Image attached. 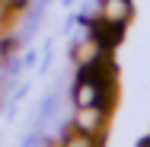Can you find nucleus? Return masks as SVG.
Masks as SVG:
<instances>
[{"instance_id": "nucleus-2", "label": "nucleus", "mask_w": 150, "mask_h": 147, "mask_svg": "<svg viewBox=\"0 0 150 147\" xmlns=\"http://www.w3.org/2000/svg\"><path fill=\"white\" fill-rule=\"evenodd\" d=\"M90 35L102 45V51H112L121 38H125V26H112V23H105V19H93L90 23Z\"/></svg>"}, {"instance_id": "nucleus-6", "label": "nucleus", "mask_w": 150, "mask_h": 147, "mask_svg": "<svg viewBox=\"0 0 150 147\" xmlns=\"http://www.w3.org/2000/svg\"><path fill=\"white\" fill-rule=\"evenodd\" d=\"M61 147H99V144H96L93 134H83V131H77V128L70 125L67 134H64V141H61Z\"/></svg>"}, {"instance_id": "nucleus-5", "label": "nucleus", "mask_w": 150, "mask_h": 147, "mask_svg": "<svg viewBox=\"0 0 150 147\" xmlns=\"http://www.w3.org/2000/svg\"><path fill=\"white\" fill-rule=\"evenodd\" d=\"M99 102V83L93 77H77L74 83V109H86V106H96Z\"/></svg>"}, {"instance_id": "nucleus-3", "label": "nucleus", "mask_w": 150, "mask_h": 147, "mask_svg": "<svg viewBox=\"0 0 150 147\" xmlns=\"http://www.w3.org/2000/svg\"><path fill=\"white\" fill-rule=\"evenodd\" d=\"M74 64L77 67H90V64H96V61L102 58L105 51H102V45L93 38V35H86V38H80V42H74Z\"/></svg>"}, {"instance_id": "nucleus-4", "label": "nucleus", "mask_w": 150, "mask_h": 147, "mask_svg": "<svg viewBox=\"0 0 150 147\" xmlns=\"http://www.w3.org/2000/svg\"><path fill=\"white\" fill-rule=\"evenodd\" d=\"M99 19L112 26H125L131 19V0H99Z\"/></svg>"}, {"instance_id": "nucleus-1", "label": "nucleus", "mask_w": 150, "mask_h": 147, "mask_svg": "<svg viewBox=\"0 0 150 147\" xmlns=\"http://www.w3.org/2000/svg\"><path fill=\"white\" fill-rule=\"evenodd\" d=\"M77 131H83V134H93V138H99L102 141V134H105V125H109V112L105 109H99V106H86V109H74V121H70Z\"/></svg>"}]
</instances>
